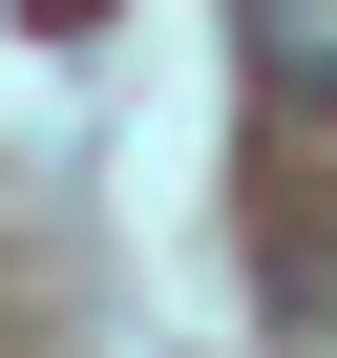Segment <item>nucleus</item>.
Instances as JSON below:
<instances>
[{"label": "nucleus", "mask_w": 337, "mask_h": 358, "mask_svg": "<svg viewBox=\"0 0 337 358\" xmlns=\"http://www.w3.org/2000/svg\"><path fill=\"white\" fill-rule=\"evenodd\" d=\"M232 43H253V85H274V106H337V0H253Z\"/></svg>", "instance_id": "f257e3e1"}, {"label": "nucleus", "mask_w": 337, "mask_h": 358, "mask_svg": "<svg viewBox=\"0 0 337 358\" xmlns=\"http://www.w3.org/2000/svg\"><path fill=\"white\" fill-rule=\"evenodd\" d=\"M85 22H106V0H22V43H85Z\"/></svg>", "instance_id": "f03ea898"}]
</instances>
